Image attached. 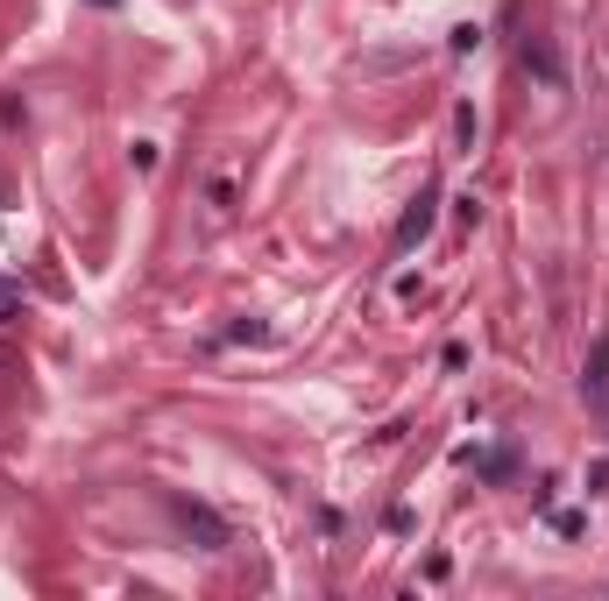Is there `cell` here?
<instances>
[{
  "mask_svg": "<svg viewBox=\"0 0 609 601\" xmlns=\"http://www.w3.org/2000/svg\"><path fill=\"white\" fill-rule=\"evenodd\" d=\"M581 403L596 418H609V333H596L588 354H581Z\"/></svg>",
  "mask_w": 609,
  "mask_h": 601,
  "instance_id": "obj_1",
  "label": "cell"
},
{
  "mask_svg": "<svg viewBox=\"0 0 609 601\" xmlns=\"http://www.w3.org/2000/svg\"><path fill=\"white\" fill-rule=\"evenodd\" d=\"M178 510V523H184V538H199V552H227V523L206 510V502H192V495H178L170 502Z\"/></svg>",
  "mask_w": 609,
  "mask_h": 601,
  "instance_id": "obj_2",
  "label": "cell"
},
{
  "mask_svg": "<svg viewBox=\"0 0 609 601\" xmlns=\"http://www.w3.org/2000/svg\"><path fill=\"white\" fill-rule=\"evenodd\" d=\"M432 227H440V191H418V199L405 206V220H397V248H418V241H432Z\"/></svg>",
  "mask_w": 609,
  "mask_h": 601,
  "instance_id": "obj_3",
  "label": "cell"
},
{
  "mask_svg": "<svg viewBox=\"0 0 609 601\" xmlns=\"http://www.w3.org/2000/svg\"><path fill=\"white\" fill-rule=\"evenodd\" d=\"M525 71H539V86H560L567 71H560V50L546 43V36H525Z\"/></svg>",
  "mask_w": 609,
  "mask_h": 601,
  "instance_id": "obj_4",
  "label": "cell"
},
{
  "mask_svg": "<svg viewBox=\"0 0 609 601\" xmlns=\"http://www.w3.org/2000/svg\"><path fill=\"white\" fill-rule=\"evenodd\" d=\"M468 460H475V474H482V481H510V468H518L510 445H489V453H468Z\"/></svg>",
  "mask_w": 609,
  "mask_h": 601,
  "instance_id": "obj_5",
  "label": "cell"
},
{
  "mask_svg": "<svg viewBox=\"0 0 609 601\" xmlns=\"http://www.w3.org/2000/svg\"><path fill=\"white\" fill-rule=\"evenodd\" d=\"M447 50H453V57H468V50H482V29H475V22H461V29H453V36H447Z\"/></svg>",
  "mask_w": 609,
  "mask_h": 601,
  "instance_id": "obj_6",
  "label": "cell"
},
{
  "mask_svg": "<svg viewBox=\"0 0 609 601\" xmlns=\"http://www.w3.org/2000/svg\"><path fill=\"white\" fill-rule=\"evenodd\" d=\"M453 142H461V149H475V107H468V100L453 107Z\"/></svg>",
  "mask_w": 609,
  "mask_h": 601,
  "instance_id": "obj_7",
  "label": "cell"
},
{
  "mask_svg": "<svg viewBox=\"0 0 609 601\" xmlns=\"http://www.w3.org/2000/svg\"><path fill=\"white\" fill-rule=\"evenodd\" d=\"M14 304H22V290H14L8 277H0V319H14Z\"/></svg>",
  "mask_w": 609,
  "mask_h": 601,
  "instance_id": "obj_8",
  "label": "cell"
},
{
  "mask_svg": "<svg viewBox=\"0 0 609 601\" xmlns=\"http://www.w3.org/2000/svg\"><path fill=\"white\" fill-rule=\"evenodd\" d=\"M92 8H113V0H92Z\"/></svg>",
  "mask_w": 609,
  "mask_h": 601,
  "instance_id": "obj_9",
  "label": "cell"
}]
</instances>
